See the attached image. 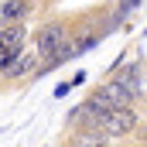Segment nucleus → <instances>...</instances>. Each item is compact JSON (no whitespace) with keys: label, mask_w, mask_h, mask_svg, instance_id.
I'll list each match as a JSON object with an SVG mask.
<instances>
[{"label":"nucleus","mask_w":147,"mask_h":147,"mask_svg":"<svg viewBox=\"0 0 147 147\" xmlns=\"http://www.w3.org/2000/svg\"><path fill=\"white\" fill-rule=\"evenodd\" d=\"M62 147H116L110 137H103V134H82V130H69L65 134V140Z\"/></svg>","instance_id":"423d86ee"},{"label":"nucleus","mask_w":147,"mask_h":147,"mask_svg":"<svg viewBox=\"0 0 147 147\" xmlns=\"http://www.w3.org/2000/svg\"><path fill=\"white\" fill-rule=\"evenodd\" d=\"M140 113L137 106H120V110H106V116L99 120V127H103V134L110 137V140H123V137H134L137 130H140Z\"/></svg>","instance_id":"f257e3e1"},{"label":"nucleus","mask_w":147,"mask_h":147,"mask_svg":"<svg viewBox=\"0 0 147 147\" xmlns=\"http://www.w3.org/2000/svg\"><path fill=\"white\" fill-rule=\"evenodd\" d=\"M38 69H41V58H38L34 48H28L7 72H3V89H10V86H28V82H34L38 79Z\"/></svg>","instance_id":"7ed1b4c3"},{"label":"nucleus","mask_w":147,"mask_h":147,"mask_svg":"<svg viewBox=\"0 0 147 147\" xmlns=\"http://www.w3.org/2000/svg\"><path fill=\"white\" fill-rule=\"evenodd\" d=\"M38 10H41V3H34V0H3V7H0V24H3V28H10V24H28Z\"/></svg>","instance_id":"20e7f679"},{"label":"nucleus","mask_w":147,"mask_h":147,"mask_svg":"<svg viewBox=\"0 0 147 147\" xmlns=\"http://www.w3.org/2000/svg\"><path fill=\"white\" fill-rule=\"evenodd\" d=\"M86 99H96L99 106H106V110H120V106H137V96L123 86V82H116L113 75H106L99 86H92L89 89V96Z\"/></svg>","instance_id":"f03ea898"},{"label":"nucleus","mask_w":147,"mask_h":147,"mask_svg":"<svg viewBox=\"0 0 147 147\" xmlns=\"http://www.w3.org/2000/svg\"><path fill=\"white\" fill-rule=\"evenodd\" d=\"M72 92V82H58L55 86V99H62V96H69Z\"/></svg>","instance_id":"1a4fd4ad"},{"label":"nucleus","mask_w":147,"mask_h":147,"mask_svg":"<svg viewBox=\"0 0 147 147\" xmlns=\"http://www.w3.org/2000/svg\"><path fill=\"white\" fill-rule=\"evenodd\" d=\"M113 79H116V82H123L137 99L144 96V62H134V65H127L123 72H113Z\"/></svg>","instance_id":"39448f33"},{"label":"nucleus","mask_w":147,"mask_h":147,"mask_svg":"<svg viewBox=\"0 0 147 147\" xmlns=\"http://www.w3.org/2000/svg\"><path fill=\"white\" fill-rule=\"evenodd\" d=\"M34 3H41V7H48V3H55V0H34Z\"/></svg>","instance_id":"9d476101"},{"label":"nucleus","mask_w":147,"mask_h":147,"mask_svg":"<svg viewBox=\"0 0 147 147\" xmlns=\"http://www.w3.org/2000/svg\"><path fill=\"white\" fill-rule=\"evenodd\" d=\"M24 41H28V24H10V28H3V45L0 48H21L24 51L28 48Z\"/></svg>","instance_id":"0eeeda50"},{"label":"nucleus","mask_w":147,"mask_h":147,"mask_svg":"<svg viewBox=\"0 0 147 147\" xmlns=\"http://www.w3.org/2000/svg\"><path fill=\"white\" fill-rule=\"evenodd\" d=\"M140 3H144V0H116V10H113V28H120V24H123V17H130Z\"/></svg>","instance_id":"6e6552de"}]
</instances>
